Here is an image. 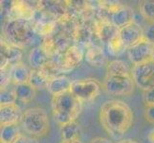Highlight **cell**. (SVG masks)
I'll list each match as a JSON object with an SVG mask.
<instances>
[{"mask_svg":"<svg viewBox=\"0 0 154 143\" xmlns=\"http://www.w3.org/2000/svg\"><path fill=\"white\" fill-rule=\"evenodd\" d=\"M99 120L104 131L115 139L124 136L131 128L134 115L125 102L118 99L108 100L100 108Z\"/></svg>","mask_w":154,"mask_h":143,"instance_id":"obj_1","label":"cell"},{"mask_svg":"<svg viewBox=\"0 0 154 143\" xmlns=\"http://www.w3.org/2000/svg\"><path fill=\"white\" fill-rule=\"evenodd\" d=\"M136 84L132 76V68L123 60L115 59L106 65L103 89L112 95H130Z\"/></svg>","mask_w":154,"mask_h":143,"instance_id":"obj_2","label":"cell"},{"mask_svg":"<svg viewBox=\"0 0 154 143\" xmlns=\"http://www.w3.org/2000/svg\"><path fill=\"white\" fill-rule=\"evenodd\" d=\"M51 106L53 116L60 126L76 121L82 112V102L68 91L52 97Z\"/></svg>","mask_w":154,"mask_h":143,"instance_id":"obj_3","label":"cell"},{"mask_svg":"<svg viewBox=\"0 0 154 143\" xmlns=\"http://www.w3.org/2000/svg\"><path fill=\"white\" fill-rule=\"evenodd\" d=\"M4 34L7 42L17 48H24L33 42L35 30L30 20L12 18L4 26Z\"/></svg>","mask_w":154,"mask_h":143,"instance_id":"obj_4","label":"cell"},{"mask_svg":"<svg viewBox=\"0 0 154 143\" xmlns=\"http://www.w3.org/2000/svg\"><path fill=\"white\" fill-rule=\"evenodd\" d=\"M20 124L27 135L38 139L45 136L50 129V120L47 112L42 108L34 107L24 111Z\"/></svg>","mask_w":154,"mask_h":143,"instance_id":"obj_5","label":"cell"},{"mask_svg":"<svg viewBox=\"0 0 154 143\" xmlns=\"http://www.w3.org/2000/svg\"><path fill=\"white\" fill-rule=\"evenodd\" d=\"M100 90L102 84L95 78H82L72 81L70 88L72 94L82 103L94 100L99 95Z\"/></svg>","mask_w":154,"mask_h":143,"instance_id":"obj_6","label":"cell"},{"mask_svg":"<svg viewBox=\"0 0 154 143\" xmlns=\"http://www.w3.org/2000/svg\"><path fill=\"white\" fill-rule=\"evenodd\" d=\"M133 76L136 86L143 92L154 88V62L148 61L132 67Z\"/></svg>","mask_w":154,"mask_h":143,"instance_id":"obj_7","label":"cell"},{"mask_svg":"<svg viewBox=\"0 0 154 143\" xmlns=\"http://www.w3.org/2000/svg\"><path fill=\"white\" fill-rule=\"evenodd\" d=\"M127 56L134 65H139L152 60L154 46L151 45L145 37L135 45L127 49Z\"/></svg>","mask_w":154,"mask_h":143,"instance_id":"obj_8","label":"cell"},{"mask_svg":"<svg viewBox=\"0 0 154 143\" xmlns=\"http://www.w3.org/2000/svg\"><path fill=\"white\" fill-rule=\"evenodd\" d=\"M119 37L126 49H128L144 38V30L134 21L119 29Z\"/></svg>","mask_w":154,"mask_h":143,"instance_id":"obj_9","label":"cell"},{"mask_svg":"<svg viewBox=\"0 0 154 143\" xmlns=\"http://www.w3.org/2000/svg\"><path fill=\"white\" fill-rule=\"evenodd\" d=\"M21 56L22 52L19 48L11 45L7 41H1V70L20 63Z\"/></svg>","mask_w":154,"mask_h":143,"instance_id":"obj_10","label":"cell"},{"mask_svg":"<svg viewBox=\"0 0 154 143\" xmlns=\"http://www.w3.org/2000/svg\"><path fill=\"white\" fill-rule=\"evenodd\" d=\"M83 55L82 51L76 46H71L63 52L60 59V69L62 72H68L79 66L82 60Z\"/></svg>","mask_w":154,"mask_h":143,"instance_id":"obj_11","label":"cell"},{"mask_svg":"<svg viewBox=\"0 0 154 143\" xmlns=\"http://www.w3.org/2000/svg\"><path fill=\"white\" fill-rule=\"evenodd\" d=\"M22 112L17 104L0 106V123L1 126L9 124H18L22 118Z\"/></svg>","mask_w":154,"mask_h":143,"instance_id":"obj_12","label":"cell"},{"mask_svg":"<svg viewBox=\"0 0 154 143\" xmlns=\"http://www.w3.org/2000/svg\"><path fill=\"white\" fill-rule=\"evenodd\" d=\"M110 22L118 29L123 28L127 24L134 22L133 12L130 8L125 6L116 7L115 9L111 10Z\"/></svg>","mask_w":154,"mask_h":143,"instance_id":"obj_13","label":"cell"},{"mask_svg":"<svg viewBox=\"0 0 154 143\" xmlns=\"http://www.w3.org/2000/svg\"><path fill=\"white\" fill-rule=\"evenodd\" d=\"M29 64L33 70H42L50 62L49 54L42 47H35L29 54Z\"/></svg>","mask_w":154,"mask_h":143,"instance_id":"obj_14","label":"cell"},{"mask_svg":"<svg viewBox=\"0 0 154 143\" xmlns=\"http://www.w3.org/2000/svg\"><path fill=\"white\" fill-rule=\"evenodd\" d=\"M71 85L72 81L69 77L65 76H57L55 77H52L49 80L47 90L52 94V97H54V95L70 91Z\"/></svg>","mask_w":154,"mask_h":143,"instance_id":"obj_15","label":"cell"},{"mask_svg":"<svg viewBox=\"0 0 154 143\" xmlns=\"http://www.w3.org/2000/svg\"><path fill=\"white\" fill-rule=\"evenodd\" d=\"M30 69L23 63H18V64L14 65L11 69V81H12L14 85H18V84H23L29 82L30 76H31Z\"/></svg>","mask_w":154,"mask_h":143,"instance_id":"obj_16","label":"cell"},{"mask_svg":"<svg viewBox=\"0 0 154 143\" xmlns=\"http://www.w3.org/2000/svg\"><path fill=\"white\" fill-rule=\"evenodd\" d=\"M85 60L93 67H102L107 65V60L103 51L97 46H92L85 52Z\"/></svg>","mask_w":154,"mask_h":143,"instance_id":"obj_17","label":"cell"},{"mask_svg":"<svg viewBox=\"0 0 154 143\" xmlns=\"http://www.w3.org/2000/svg\"><path fill=\"white\" fill-rule=\"evenodd\" d=\"M14 92L18 101L24 104H28L33 101L36 94V90L29 82L15 85Z\"/></svg>","mask_w":154,"mask_h":143,"instance_id":"obj_18","label":"cell"},{"mask_svg":"<svg viewBox=\"0 0 154 143\" xmlns=\"http://www.w3.org/2000/svg\"><path fill=\"white\" fill-rule=\"evenodd\" d=\"M79 135H81V128L76 121L60 125V136L63 142L79 140Z\"/></svg>","mask_w":154,"mask_h":143,"instance_id":"obj_19","label":"cell"},{"mask_svg":"<svg viewBox=\"0 0 154 143\" xmlns=\"http://www.w3.org/2000/svg\"><path fill=\"white\" fill-rule=\"evenodd\" d=\"M97 34L99 37L105 43L112 39L119 34V29L111 22H102L97 28Z\"/></svg>","mask_w":154,"mask_h":143,"instance_id":"obj_20","label":"cell"},{"mask_svg":"<svg viewBox=\"0 0 154 143\" xmlns=\"http://www.w3.org/2000/svg\"><path fill=\"white\" fill-rule=\"evenodd\" d=\"M50 79L51 78L42 70H32L29 83L35 90H41L45 88L47 89Z\"/></svg>","mask_w":154,"mask_h":143,"instance_id":"obj_21","label":"cell"},{"mask_svg":"<svg viewBox=\"0 0 154 143\" xmlns=\"http://www.w3.org/2000/svg\"><path fill=\"white\" fill-rule=\"evenodd\" d=\"M18 124H9L1 126V143H13L15 139L20 135Z\"/></svg>","mask_w":154,"mask_h":143,"instance_id":"obj_22","label":"cell"},{"mask_svg":"<svg viewBox=\"0 0 154 143\" xmlns=\"http://www.w3.org/2000/svg\"><path fill=\"white\" fill-rule=\"evenodd\" d=\"M139 10L142 16L148 21L154 22V0H144L139 3Z\"/></svg>","mask_w":154,"mask_h":143,"instance_id":"obj_23","label":"cell"},{"mask_svg":"<svg viewBox=\"0 0 154 143\" xmlns=\"http://www.w3.org/2000/svg\"><path fill=\"white\" fill-rule=\"evenodd\" d=\"M107 46H108L109 52L112 55H115V56H118V55L123 54L125 51H127L125 46L124 45V43L122 42V40L119 37V34L108 42Z\"/></svg>","mask_w":154,"mask_h":143,"instance_id":"obj_24","label":"cell"},{"mask_svg":"<svg viewBox=\"0 0 154 143\" xmlns=\"http://www.w3.org/2000/svg\"><path fill=\"white\" fill-rule=\"evenodd\" d=\"M17 100V95H15L14 88L10 89L9 87H5L1 89V97H0V101L2 105H10L14 104Z\"/></svg>","mask_w":154,"mask_h":143,"instance_id":"obj_25","label":"cell"},{"mask_svg":"<svg viewBox=\"0 0 154 143\" xmlns=\"http://www.w3.org/2000/svg\"><path fill=\"white\" fill-rule=\"evenodd\" d=\"M144 37L154 46V22L148 23L144 30Z\"/></svg>","mask_w":154,"mask_h":143,"instance_id":"obj_26","label":"cell"},{"mask_svg":"<svg viewBox=\"0 0 154 143\" xmlns=\"http://www.w3.org/2000/svg\"><path fill=\"white\" fill-rule=\"evenodd\" d=\"M144 118L148 123L154 125V105L145 106Z\"/></svg>","mask_w":154,"mask_h":143,"instance_id":"obj_27","label":"cell"},{"mask_svg":"<svg viewBox=\"0 0 154 143\" xmlns=\"http://www.w3.org/2000/svg\"><path fill=\"white\" fill-rule=\"evenodd\" d=\"M13 143H38V141L33 136H31L27 134L21 133Z\"/></svg>","mask_w":154,"mask_h":143,"instance_id":"obj_28","label":"cell"},{"mask_svg":"<svg viewBox=\"0 0 154 143\" xmlns=\"http://www.w3.org/2000/svg\"><path fill=\"white\" fill-rule=\"evenodd\" d=\"M143 102L145 106L154 105V88L143 93Z\"/></svg>","mask_w":154,"mask_h":143,"instance_id":"obj_29","label":"cell"},{"mask_svg":"<svg viewBox=\"0 0 154 143\" xmlns=\"http://www.w3.org/2000/svg\"><path fill=\"white\" fill-rule=\"evenodd\" d=\"M90 143H112V141H110L108 139H105V137H95V139H93L91 141H90Z\"/></svg>","mask_w":154,"mask_h":143,"instance_id":"obj_30","label":"cell"},{"mask_svg":"<svg viewBox=\"0 0 154 143\" xmlns=\"http://www.w3.org/2000/svg\"><path fill=\"white\" fill-rule=\"evenodd\" d=\"M118 143H138L135 140H132V139H124V140H121Z\"/></svg>","mask_w":154,"mask_h":143,"instance_id":"obj_31","label":"cell"},{"mask_svg":"<svg viewBox=\"0 0 154 143\" xmlns=\"http://www.w3.org/2000/svg\"><path fill=\"white\" fill-rule=\"evenodd\" d=\"M61 143H82L79 140H77V141H69V142H61Z\"/></svg>","mask_w":154,"mask_h":143,"instance_id":"obj_32","label":"cell"},{"mask_svg":"<svg viewBox=\"0 0 154 143\" xmlns=\"http://www.w3.org/2000/svg\"><path fill=\"white\" fill-rule=\"evenodd\" d=\"M152 61L154 62V52H153V55H152Z\"/></svg>","mask_w":154,"mask_h":143,"instance_id":"obj_33","label":"cell"}]
</instances>
